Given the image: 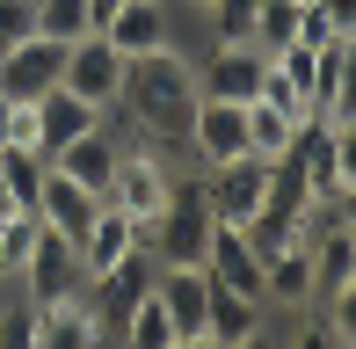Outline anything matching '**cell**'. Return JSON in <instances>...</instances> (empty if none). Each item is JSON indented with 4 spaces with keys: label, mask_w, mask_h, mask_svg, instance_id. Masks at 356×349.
<instances>
[{
    "label": "cell",
    "mask_w": 356,
    "mask_h": 349,
    "mask_svg": "<svg viewBox=\"0 0 356 349\" xmlns=\"http://www.w3.org/2000/svg\"><path fill=\"white\" fill-rule=\"evenodd\" d=\"M298 37V0H254V22H248V44L277 51V44Z\"/></svg>",
    "instance_id": "cell-20"
},
{
    "label": "cell",
    "mask_w": 356,
    "mask_h": 349,
    "mask_svg": "<svg viewBox=\"0 0 356 349\" xmlns=\"http://www.w3.org/2000/svg\"><path fill=\"white\" fill-rule=\"evenodd\" d=\"M102 211V197H95L88 182H73V174H58V168H44V189H37V218L51 233H66V241H80V226Z\"/></svg>",
    "instance_id": "cell-14"
},
{
    "label": "cell",
    "mask_w": 356,
    "mask_h": 349,
    "mask_svg": "<svg viewBox=\"0 0 356 349\" xmlns=\"http://www.w3.org/2000/svg\"><path fill=\"white\" fill-rule=\"evenodd\" d=\"M80 284H88V277H80V255H73V241H66V233H51V226L37 218V241H29L22 269H15V291L44 306V298H58V291H80Z\"/></svg>",
    "instance_id": "cell-7"
},
{
    "label": "cell",
    "mask_w": 356,
    "mask_h": 349,
    "mask_svg": "<svg viewBox=\"0 0 356 349\" xmlns=\"http://www.w3.org/2000/svg\"><path fill=\"white\" fill-rule=\"evenodd\" d=\"M298 124H305V117H291V109L254 102V95H248V153H262V161H284L291 138H298Z\"/></svg>",
    "instance_id": "cell-17"
},
{
    "label": "cell",
    "mask_w": 356,
    "mask_h": 349,
    "mask_svg": "<svg viewBox=\"0 0 356 349\" xmlns=\"http://www.w3.org/2000/svg\"><path fill=\"white\" fill-rule=\"evenodd\" d=\"M117 8H124V0H88V15H95V29H102L109 15H117Z\"/></svg>",
    "instance_id": "cell-22"
},
{
    "label": "cell",
    "mask_w": 356,
    "mask_h": 349,
    "mask_svg": "<svg viewBox=\"0 0 356 349\" xmlns=\"http://www.w3.org/2000/svg\"><path fill=\"white\" fill-rule=\"evenodd\" d=\"M189 153H197V168H218L233 153H248V102L197 95V109H189Z\"/></svg>",
    "instance_id": "cell-9"
},
{
    "label": "cell",
    "mask_w": 356,
    "mask_h": 349,
    "mask_svg": "<svg viewBox=\"0 0 356 349\" xmlns=\"http://www.w3.org/2000/svg\"><path fill=\"white\" fill-rule=\"evenodd\" d=\"M153 291H160V306H168V320H175V349H204V298H211L204 262H160Z\"/></svg>",
    "instance_id": "cell-8"
},
{
    "label": "cell",
    "mask_w": 356,
    "mask_h": 349,
    "mask_svg": "<svg viewBox=\"0 0 356 349\" xmlns=\"http://www.w3.org/2000/svg\"><path fill=\"white\" fill-rule=\"evenodd\" d=\"M95 342H109V327H102V313H95L88 284L37 306V349H95Z\"/></svg>",
    "instance_id": "cell-10"
},
{
    "label": "cell",
    "mask_w": 356,
    "mask_h": 349,
    "mask_svg": "<svg viewBox=\"0 0 356 349\" xmlns=\"http://www.w3.org/2000/svg\"><path fill=\"white\" fill-rule=\"evenodd\" d=\"M131 247H138V226H131V218H124L109 197H102V211H95L88 226H80V241H73V255H80V277H102V269H109V262H124Z\"/></svg>",
    "instance_id": "cell-13"
},
{
    "label": "cell",
    "mask_w": 356,
    "mask_h": 349,
    "mask_svg": "<svg viewBox=\"0 0 356 349\" xmlns=\"http://www.w3.org/2000/svg\"><path fill=\"white\" fill-rule=\"evenodd\" d=\"M197 189H204V204H211V218L248 226V218L262 211V197H269V161H262V153H233V161L204 168Z\"/></svg>",
    "instance_id": "cell-4"
},
{
    "label": "cell",
    "mask_w": 356,
    "mask_h": 349,
    "mask_svg": "<svg viewBox=\"0 0 356 349\" xmlns=\"http://www.w3.org/2000/svg\"><path fill=\"white\" fill-rule=\"evenodd\" d=\"M29 15H37V29H44V37H58V44H73V37H88V29H95L88 0H29Z\"/></svg>",
    "instance_id": "cell-19"
},
{
    "label": "cell",
    "mask_w": 356,
    "mask_h": 349,
    "mask_svg": "<svg viewBox=\"0 0 356 349\" xmlns=\"http://www.w3.org/2000/svg\"><path fill=\"white\" fill-rule=\"evenodd\" d=\"M0 146H8V95H0Z\"/></svg>",
    "instance_id": "cell-23"
},
{
    "label": "cell",
    "mask_w": 356,
    "mask_h": 349,
    "mask_svg": "<svg viewBox=\"0 0 356 349\" xmlns=\"http://www.w3.org/2000/svg\"><path fill=\"white\" fill-rule=\"evenodd\" d=\"M88 124H95V102H88V95H73V88L37 95V131H44V138H37V153H44V161H51L66 138H80Z\"/></svg>",
    "instance_id": "cell-16"
},
{
    "label": "cell",
    "mask_w": 356,
    "mask_h": 349,
    "mask_svg": "<svg viewBox=\"0 0 356 349\" xmlns=\"http://www.w3.org/2000/svg\"><path fill=\"white\" fill-rule=\"evenodd\" d=\"M291 168L313 189V211L320 204H349L356 197V131H327V124L305 117L298 138H291Z\"/></svg>",
    "instance_id": "cell-2"
},
{
    "label": "cell",
    "mask_w": 356,
    "mask_h": 349,
    "mask_svg": "<svg viewBox=\"0 0 356 349\" xmlns=\"http://www.w3.org/2000/svg\"><path fill=\"white\" fill-rule=\"evenodd\" d=\"M117 109L131 117V138L160 153H189V109H197V58H182L175 44L138 51L124 66V95Z\"/></svg>",
    "instance_id": "cell-1"
},
{
    "label": "cell",
    "mask_w": 356,
    "mask_h": 349,
    "mask_svg": "<svg viewBox=\"0 0 356 349\" xmlns=\"http://www.w3.org/2000/svg\"><path fill=\"white\" fill-rule=\"evenodd\" d=\"M168 189H175V153L145 146V138H124V153H117V174H109V204H117V211L138 226V241H145V226L160 218Z\"/></svg>",
    "instance_id": "cell-3"
},
{
    "label": "cell",
    "mask_w": 356,
    "mask_h": 349,
    "mask_svg": "<svg viewBox=\"0 0 356 349\" xmlns=\"http://www.w3.org/2000/svg\"><path fill=\"white\" fill-rule=\"evenodd\" d=\"M124 66H131V58H124L102 29H88V37L66 44V73H58V88L88 95V102L102 109V102H117V95H124Z\"/></svg>",
    "instance_id": "cell-6"
},
{
    "label": "cell",
    "mask_w": 356,
    "mask_h": 349,
    "mask_svg": "<svg viewBox=\"0 0 356 349\" xmlns=\"http://www.w3.org/2000/svg\"><path fill=\"white\" fill-rule=\"evenodd\" d=\"M117 153H124V138H117V131H102V124H88L80 138H66V146L51 153V168H58V174H73V182H88L95 197H109V174H117Z\"/></svg>",
    "instance_id": "cell-12"
},
{
    "label": "cell",
    "mask_w": 356,
    "mask_h": 349,
    "mask_svg": "<svg viewBox=\"0 0 356 349\" xmlns=\"http://www.w3.org/2000/svg\"><path fill=\"white\" fill-rule=\"evenodd\" d=\"M102 37L117 44L124 58H138V51H160V44H168V0H124V8L102 22Z\"/></svg>",
    "instance_id": "cell-15"
},
{
    "label": "cell",
    "mask_w": 356,
    "mask_h": 349,
    "mask_svg": "<svg viewBox=\"0 0 356 349\" xmlns=\"http://www.w3.org/2000/svg\"><path fill=\"white\" fill-rule=\"evenodd\" d=\"M58 73H66V44L44 37V29H29L22 44L0 51V95H8V102H37V95H51Z\"/></svg>",
    "instance_id": "cell-5"
},
{
    "label": "cell",
    "mask_w": 356,
    "mask_h": 349,
    "mask_svg": "<svg viewBox=\"0 0 356 349\" xmlns=\"http://www.w3.org/2000/svg\"><path fill=\"white\" fill-rule=\"evenodd\" d=\"M262 327H269V306L254 291L211 284V298H204V349H248V342H262Z\"/></svg>",
    "instance_id": "cell-11"
},
{
    "label": "cell",
    "mask_w": 356,
    "mask_h": 349,
    "mask_svg": "<svg viewBox=\"0 0 356 349\" xmlns=\"http://www.w3.org/2000/svg\"><path fill=\"white\" fill-rule=\"evenodd\" d=\"M117 342H131V349H175V320H168V306H160V291H145L138 306L124 313Z\"/></svg>",
    "instance_id": "cell-18"
},
{
    "label": "cell",
    "mask_w": 356,
    "mask_h": 349,
    "mask_svg": "<svg viewBox=\"0 0 356 349\" xmlns=\"http://www.w3.org/2000/svg\"><path fill=\"white\" fill-rule=\"evenodd\" d=\"M29 29H37V15H29V0H0V51H8V44H22Z\"/></svg>",
    "instance_id": "cell-21"
}]
</instances>
